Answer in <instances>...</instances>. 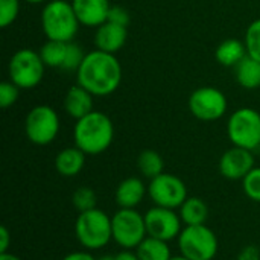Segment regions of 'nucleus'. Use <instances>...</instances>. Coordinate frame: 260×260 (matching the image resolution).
<instances>
[{"label":"nucleus","mask_w":260,"mask_h":260,"mask_svg":"<svg viewBox=\"0 0 260 260\" xmlns=\"http://www.w3.org/2000/svg\"><path fill=\"white\" fill-rule=\"evenodd\" d=\"M145 224L148 236L169 242L172 239H178L183 227V221L180 213H175L174 209H166L160 206H154L145 215Z\"/></svg>","instance_id":"nucleus-12"},{"label":"nucleus","mask_w":260,"mask_h":260,"mask_svg":"<svg viewBox=\"0 0 260 260\" xmlns=\"http://www.w3.org/2000/svg\"><path fill=\"white\" fill-rule=\"evenodd\" d=\"M0 260H21L20 257H17L15 254L11 253H0Z\"/></svg>","instance_id":"nucleus-36"},{"label":"nucleus","mask_w":260,"mask_h":260,"mask_svg":"<svg viewBox=\"0 0 260 260\" xmlns=\"http://www.w3.org/2000/svg\"><path fill=\"white\" fill-rule=\"evenodd\" d=\"M114 260H140L137 257L136 251H131V250H123L120 253H117L114 256Z\"/></svg>","instance_id":"nucleus-35"},{"label":"nucleus","mask_w":260,"mask_h":260,"mask_svg":"<svg viewBox=\"0 0 260 260\" xmlns=\"http://www.w3.org/2000/svg\"><path fill=\"white\" fill-rule=\"evenodd\" d=\"M73 9L82 26L99 27L108 21V14L111 9L110 0H72Z\"/></svg>","instance_id":"nucleus-14"},{"label":"nucleus","mask_w":260,"mask_h":260,"mask_svg":"<svg viewBox=\"0 0 260 260\" xmlns=\"http://www.w3.org/2000/svg\"><path fill=\"white\" fill-rule=\"evenodd\" d=\"M242 187L250 200L260 203V168H254L248 172L242 180Z\"/></svg>","instance_id":"nucleus-27"},{"label":"nucleus","mask_w":260,"mask_h":260,"mask_svg":"<svg viewBox=\"0 0 260 260\" xmlns=\"http://www.w3.org/2000/svg\"><path fill=\"white\" fill-rule=\"evenodd\" d=\"M85 157L87 154L78 146L64 148L55 157V169L62 177H75L84 169Z\"/></svg>","instance_id":"nucleus-18"},{"label":"nucleus","mask_w":260,"mask_h":260,"mask_svg":"<svg viewBox=\"0 0 260 260\" xmlns=\"http://www.w3.org/2000/svg\"><path fill=\"white\" fill-rule=\"evenodd\" d=\"M108 21L128 27V24H129V21H131V15H129V12H128L125 8H122V6H111L110 14H108Z\"/></svg>","instance_id":"nucleus-31"},{"label":"nucleus","mask_w":260,"mask_h":260,"mask_svg":"<svg viewBox=\"0 0 260 260\" xmlns=\"http://www.w3.org/2000/svg\"><path fill=\"white\" fill-rule=\"evenodd\" d=\"M180 218L184 225H201L209 218L207 204L197 197H189L180 207Z\"/></svg>","instance_id":"nucleus-21"},{"label":"nucleus","mask_w":260,"mask_h":260,"mask_svg":"<svg viewBox=\"0 0 260 260\" xmlns=\"http://www.w3.org/2000/svg\"><path fill=\"white\" fill-rule=\"evenodd\" d=\"M76 81L93 96H108L122 82V66L116 55L96 49L85 55L76 70Z\"/></svg>","instance_id":"nucleus-1"},{"label":"nucleus","mask_w":260,"mask_h":260,"mask_svg":"<svg viewBox=\"0 0 260 260\" xmlns=\"http://www.w3.org/2000/svg\"><path fill=\"white\" fill-rule=\"evenodd\" d=\"M244 43L247 46L248 55L260 61V18L248 24Z\"/></svg>","instance_id":"nucleus-26"},{"label":"nucleus","mask_w":260,"mask_h":260,"mask_svg":"<svg viewBox=\"0 0 260 260\" xmlns=\"http://www.w3.org/2000/svg\"><path fill=\"white\" fill-rule=\"evenodd\" d=\"M67 44L69 43H64V41L47 40L40 49V56L44 66L53 67V69H62V64L66 61V53H67Z\"/></svg>","instance_id":"nucleus-23"},{"label":"nucleus","mask_w":260,"mask_h":260,"mask_svg":"<svg viewBox=\"0 0 260 260\" xmlns=\"http://www.w3.org/2000/svg\"><path fill=\"white\" fill-rule=\"evenodd\" d=\"M44 69L46 66L40 52H35L34 49H20L9 61V81L21 90L35 88L44 76Z\"/></svg>","instance_id":"nucleus-6"},{"label":"nucleus","mask_w":260,"mask_h":260,"mask_svg":"<svg viewBox=\"0 0 260 260\" xmlns=\"http://www.w3.org/2000/svg\"><path fill=\"white\" fill-rule=\"evenodd\" d=\"M85 55L87 53H84L82 47L78 43L70 41L67 44V53H66V61L62 64V70H78Z\"/></svg>","instance_id":"nucleus-28"},{"label":"nucleus","mask_w":260,"mask_h":260,"mask_svg":"<svg viewBox=\"0 0 260 260\" xmlns=\"http://www.w3.org/2000/svg\"><path fill=\"white\" fill-rule=\"evenodd\" d=\"M72 203L75 206V209L82 213V212H88L96 209V203H98V195L93 189L90 187H79L73 192L72 197Z\"/></svg>","instance_id":"nucleus-25"},{"label":"nucleus","mask_w":260,"mask_h":260,"mask_svg":"<svg viewBox=\"0 0 260 260\" xmlns=\"http://www.w3.org/2000/svg\"><path fill=\"white\" fill-rule=\"evenodd\" d=\"M189 110L197 119L213 122L225 114L227 98L215 87H200L189 98Z\"/></svg>","instance_id":"nucleus-11"},{"label":"nucleus","mask_w":260,"mask_h":260,"mask_svg":"<svg viewBox=\"0 0 260 260\" xmlns=\"http://www.w3.org/2000/svg\"><path fill=\"white\" fill-rule=\"evenodd\" d=\"M75 233L79 244L87 250H101L113 239L111 218L101 209H93L79 213Z\"/></svg>","instance_id":"nucleus-4"},{"label":"nucleus","mask_w":260,"mask_h":260,"mask_svg":"<svg viewBox=\"0 0 260 260\" xmlns=\"http://www.w3.org/2000/svg\"><path fill=\"white\" fill-rule=\"evenodd\" d=\"M128 38V30L125 26L105 21L99 27H96L94 34V46L99 50L108 52L116 55L126 43Z\"/></svg>","instance_id":"nucleus-15"},{"label":"nucleus","mask_w":260,"mask_h":260,"mask_svg":"<svg viewBox=\"0 0 260 260\" xmlns=\"http://www.w3.org/2000/svg\"><path fill=\"white\" fill-rule=\"evenodd\" d=\"M9 232L5 225L0 227V253H8V248H9Z\"/></svg>","instance_id":"nucleus-33"},{"label":"nucleus","mask_w":260,"mask_h":260,"mask_svg":"<svg viewBox=\"0 0 260 260\" xmlns=\"http://www.w3.org/2000/svg\"><path fill=\"white\" fill-rule=\"evenodd\" d=\"M98 260H114V256H110V254H107V256H102V257H99Z\"/></svg>","instance_id":"nucleus-38"},{"label":"nucleus","mask_w":260,"mask_h":260,"mask_svg":"<svg viewBox=\"0 0 260 260\" xmlns=\"http://www.w3.org/2000/svg\"><path fill=\"white\" fill-rule=\"evenodd\" d=\"M238 260H260L259 248H257V247H253V245L245 247V248L239 253Z\"/></svg>","instance_id":"nucleus-32"},{"label":"nucleus","mask_w":260,"mask_h":260,"mask_svg":"<svg viewBox=\"0 0 260 260\" xmlns=\"http://www.w3.org/2000/svg\"><path fill=\"white\" fill-rule=\"evenodd\" d=\"M148 193V187L137 177H128L122 180L116 189V204L120 209H136Z\"/></svg>","instance_id":"nucleus-16"},{"label":"nucleus","mask_w":260,"mask_h":260,"mask_svg":"<svg viewBox=\"0 0 260 260\" xmlns=\"http://www.w3.org/2000/svg\"><path fill=\"white\" fill-rule=\"evenodd\" d=\"M24 133L37 146H46L52 143L59 133L58 113L49 105L34 107L26 116Z\"/></svg>","instance_id":"nucleus-9"},{"label":"nucleus","mask_w":260,"mask_h":260,"mask_svg":"<svg viewBox=\"0 0 260 260\" xmlns=\"http://www.w3.org/2000/svg\"><path fill=\"white\" fill-rule=\"evenodd\" d=\"M62 260H98L93 254L87 253V251H73L70 254H67Z\"/></svg>","instance_id":"nucleus-34"},{"label":"nucleus","mask_w":260,"mask_h":260,"mask_svg":"<svg viewBox=\"0 0 260 260\" xmlns=\"http://www.w3.org/2000/svg\"><path fill=\"white\" fill-rule=\"evenodd\" d=\"M24 2H27L30 5H40V3H46L47 0H24Z\"/></svg>","instance_id":"nucleus-37"},{"label":"nucleus","mask_w":260,"mask_h":260,"mask_svg":"<svg viewBox=\"0 0 260 260\" xmlns=\"http://www.w3.org/2000/svg\"><path fill=\"white\" fill-rule=\"evenodd\" d=\"M253 151L233 146L227 149L219 160V172L227 180H244L251 169H254Z\"/></svg>","instance_id":"nucleus-13"},{"label":"nucleus","mask_w":260,"mask_h":260,"mask_svg":"<svg viewBox=\"0 0 260 260\" xmlns=\"http://www.w3.org/2000/svg\"><path fill=\"white\" fill-rule=\"evenodd\" d=\"M113 241L123 250H136L148 236L145 215L136 209H119L111 216Z\"/></svg>","instance_id":"nucleus-7"},{"label":"nucleus","mask_w":260,"mask_h":260,"mask_svg":"<svg viewBox=\"0 0 260 260\" xmlns=\"http://www.w3.org/2000/svg\"><path fill=\"white\" fill-rule=\"evenodd\" d=\"M18 91H20V88L14 82L3 81L0 84V107L5 110V108H9L11 105H14L18 99Z\"/></svg>","instance_id":"nucleus-30"},{"label":"nucleus","mask_w":260,"mask_h":260,"mask_svg":"<svg viewBox=\"0 0 260 260\" xmlns=\"http://www.w3.org/2000/svg\"><path fill=\"white\" fill-rule=\"evenodd\" d=\"M20 12V0H0V26H11Z\"/></svg>","instance_id":"nucleus-29"},{"label":"nucleus","mask_w":260,"mask_h":260,"mask_svg":"<svg viewBox=\"0 0 260 260\" xmlns=\"http://www.w3.org/2000/svg\"><path fill=\"white\" fill-rule=\"evenodd\" d=\"M248 55L247 46L238 38L224 40L215 50L216 61L224 67H236Z\"/></svg>","instance_id":"nucleus-19"},{"label":"nucleus","mask_w":260,"mask_h":260,"mask_svg":"<svg viewBox=\"0 0 260 260\" xmlns=\"http://www.w3.org/2000/svg\"><path fill=\"white\" fill-rule=\"evenodd\" d=\"M79 20L72 2L50 0L41 11V27L47 40L70 43L79 30Z\"/></svg>","instance_id":"nucleus-3"},{"label":"nucleus","mask_w":260,"mask_h":260,"mask_svg":"<svg viewBox=\"0 0 260 260\" xmlns=\"http://www.w3.org/2000/svg\"><path fill=\"white\" fill-rule=\"evenodd\" d=\"M136 254L140 260H171L174 256L168 242L146 236L136 248Z\"/></svg>","instance_id":"nucleus-22"},{"label":"nucleus","mask_w":260,"mask_h":260,"mask_svg":"<svg viewBox=\"0 0 260 260\" xmlns=\"http://www.w3.org/2000/svg\"><path fill=\"white\" fill-rule=\"evenodd\" d=\"M93 98L94 96L79 84L72 85L64 98V110L70 117L79 120L93 111Z\"/></svg>","instance_id":"nucleus-17"},{"label":"nucleus","mask_w":260,"mask_h":260,"mask_svg":"<svg viewBox=\"0 0 260 260\" xmlns=\"http://www.w3.org/2000/svg\"><path fill=\"white\" fill-rule=\"evenodd\" d=\"M137 168L140 171V174L149 180L158 177L160 174H163L165 169V161L161 158V155L154 151V149H145L140 152L139 158H137Z\"/></svg>","instance_id":"nucleus-24"},{"label":"nucleus","mask_w":260,"mask_h":260,"mask_svg":"<svg viewBox=\"0 0 260 260\" xmlns=\"http://www.w3.org/2000/svg\"><path fill=\"white\" fill-rule=\"evenodd\" d=\"M235 76L241 87L247 90H254L260 87V61L247 55L236 67Z\"/></svg>","instance_id":"nucleus-20"},{"label":"nucleus","mask_w":260,"mask_h":260,"mask_svg":"<svg viewBox=\"0 0 260 260\" xmlns=\"http://www.w3.org/2000/svg\"><path fill=\"white\" fill-rule=\"evenodd\" d=\"M75 146L87 155H98L105 152L114 139V126L111 119L101 111H91L76 120L73 128Z\"/></svg>","instance_id":"nucleus-2"},{"label":"nucleus","mask_w":260,"mask_h":260,"mask_svg":"<svg viewBox=\"0 0 260 260\" xmlns=\"http://www.w3.org/2000/svg\"><path fill=\"white\" fill-rule=\"evenodd\" d=\"M148 195L155 206L166 209H180L189 198L184 181L172 174H160L148 186Z\"/></svg>","instance_id":"nucleus-10"},{"label":"nucleus","mask_w":260,"mask_h":260,"mask_svg":"<svg viewBox=\"0 0 260 260\" xmlns=\"http://www.w3.org/2000/svg\"><path fill=\"white\" fill-rule=\"evenodd\" d=\"M227 134L233 146L254 151L260 146V113L253 108L236 110L227 122Z\"/></svg>","instance_id":"nucleus-8"},{"label":"nucleus","mask_w":260,"mask_h":260,"mask_svg":"<svg viewBox=\"0 0 260 260\" xmlns=\"http://www.w3.org/2000/svg\"><path fill=\"white\" fill-rule=\"evenodd\" d=\"M171 260H190V259H187V257H184V256H181V254H180V256H175V257H172Z\"/></svg>","instance_id":"nucleus-39"},{"label":"nucleus","mask_w":260,"mask_h":260,"mask_svg":"<svg viewBox=\"0 0 260 260\" xmlns=\"http://www.w3.org/2000/svg\"><path fill=\"white\" fill-rule=\"evenodd\" d=\"M178 248L181 256L190 260H213L219 242L212 229L206 224L186 225L178 236Z\"/></svg>","instance_id":"nucleus-5"}]
</instances>
